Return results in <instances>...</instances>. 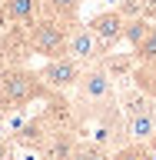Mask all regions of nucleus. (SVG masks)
Instances as JSON below:
<instances>
[{"mask_svg":"<svg viewBox=\"0 0 156 160\" xmlns=\"http://www.w3.org/2000/svg\"><path fill=\"white\" fill-rule=\"evenodd\" d=\"M80 73H83V67H80L70 53L53 57V60H43V67H40V77H43V83H47L53 93H70V90L77 87Z\"/></svg>","mask_w":156,"mask_h":160,"instance_id":"39448f33","label":"nucleus"},{"mask_svg":"<svg viewBox=\"0 0 156 160\" xmlns=\"http://www.w3.org/2000/svg\"><path fill=\"white\" fill-rule=\"evenodd\" d=\"M53 90L43 83L40 70H30L27 63H13V67H0V100L10 103L13 110H23L37 100H47Z\"/></svg>","mask_w":156,"mask_h":160,"instance_id":"f03ea898","label":"nucleus"},{"mask_svg":"<svg viewBox=\"0 0 156 160\" xmlns=\"http://www.w3.org/2000/svg\"><path fill=\"white\" fill-rule=\"evenodd\" d=\"M80 3L83 0H40V13L73 27V23H80Z\"/></svg>","mask_w":156,"mask_h":160,"instance_id":"f8f14e48","label":"nucleus"},{"mask_svg":"<svg viewBox=\"0 0 156 160\" xmlns=\"http://www.w3.org/2000/svg\"><path fill=\"white\" fill-rule=\"evenodd\" d=\"M37 17H40V0H3L7 27H30Z\"/></svg>","mask_w":156,"mask_h":160,"instance_id":"6e6552de","label":"nucleus"},{"mask_svg":"<svg viewBox=\"0 0 156 160\" xmlns=\"http://www.w3.org/2000/svg\"><path fill=\"white\" fill-rule=\"evenodd\" d=\"M0 23H3V0H0Z\"/></svg>","mask_w":156,"mask_h":160,"instance_id":"6ab92c4d","label":"nucleus"},{"mask_svg":"<svg viewBox=\"0 0 156 160\" xmlns=\"http://www.w3.org/2000/svg\"><path fill=\"white\" fill-rule=\"evenodd\" d=\"M149 147H153V150H156V133H153V140H149Z\"/></svg>","mask_w":156,"mask_h":160,"instance_id":"aec40b11","label":"nucleus"},{"mask_svg":"<svg viewBox=\"0 0 156 160\" xmlns=\"http://www.w3.org/2000/svg\"><path fill=\"white\" fill-rule=\"evenodd\" d=\"M110 160H156V150L149 143H123L113 150Z\"/></svg>","mask_w":156,"mask_h":160,"instance_id":"2eb2a0df","label":"nucleus"},{"mask_svg":"<svg viewBox=\"0 0 156 160\" xmlns=\"http://www.w3.org/2000/svg\"><path fill=\"white\" fill-rule=\"evenodd\" d=\"M153 27V20L149 17H126V27H123V40H126L130 47H139V40L149 33Z\"/></svg>","mask_w":156,"mask_h":160,"instance_id":"4468645a","label":"nucleus"},{"mask_svg":"<svg viewBox=\"0 0 156 160\" xmlns=\"http://www.w3.org/2000/svg\"><path fill=\"white\" fill-rule=\"evenodd\" d=\"M10 113H17V110L10 107V103H3V100H0V120H7V117H10Z\"/></svg>","mask_w":156,"mask_h":160,"instance_id":"a211bd4d","label":"nucleus"},{"mask_svg":"<svg viewBox=\"0 0 156 160\" xmlns=\"http://www.w3.org/2000/svg\"><path fill=\"white\" fill-rule=\"evenodd\" d=\"M123 133H126V143H149L156 133V110L136 113V117H123Z\"/></svg>","mask_w":156,"mask_h":160,"instance_id":"9d476101","label":"nucleus"},{"mask_svg":"<svg viewBox=\"0 0 156 160\" xmlns=\"http://www.w3.org/2000/svg\"><path fill=\"white\" fill-rule=\"evenodd\" d=\"M110 157H113V150H106L97 140H77L70 150V160H110Z\"/></svg>","mask_w":156,"mask_h":160,"instance_id":"ddd939ff","label":"nucleus"},{"mask_svg":"<svg viewBox=\"0 0 156 160\" xmlns=\"http://www.w3.org/2000/svg\"><path fill=\"white\" fill-rule=\"evenodd\" d=\"M73 90H77V100H73V103H77L83 123H87V120H97L106 107L116 103V80H113V73H110L100 60L90 63V67H83V73H80Z\"/></svg>","mask_w":156,"mask_h":160,"instance_id":"f257e3e1","label":"nucleus"},{"mask_svg":"<svg viewBox=\"0 0 156 160\" xmlns=\"http://www.w3.org/2000/svg\"><path fill=\"white\" fill-rule=\"evenodd\" d=\"M67 40H70V27L53 20V17H43V13L27 27V50L33 57H43V60L63 57L67 53Z\"/></svg>","mask_w":156,"mask_h":160,"instance_id":"7ed1b4c3","label":"nucleus"},{"mask_svg":"<svg viewBox=\"0 0 156 160\" xmlns=\"http://www.w3.org/2000/svg\"><path fill=\"white\" fill-rule=\"evenodd\" d=\"M133 57H136V63L156 67V20H153V27H149V33L139 40V47H133Z\"/></svg>","mask_w":156,"mask_h":160,"instance_id":"dca6fc26","label":"nucleus"},{"mask_svg":"<svg viewBox=\"0 0 156 160\" xmlns=\"http://www.w3.org/2000/svg\"><path fill=\"white\" fill-rule=\"evenodd\" d=\"M123 27H126V13H123L120 7L100 10L97 17L87 20V30L97 37V43H100V50H103V53H110L116 43H123Z\"/></svg>","mask_w":156,"mask_h":160,"instance_id":"20e7f679","label":"nucleus"},{"mask_svg":"<svg viewBox=\"0 0 156 160\" xmlns=\"http://www.w3.org/2000/svg\"><path fill=\"white\" fill-rule=\"evenodd\" d=\"M77 143V130H53L47 143L37 150L40 160H70V150Z\"/></svg>","mask_w":156,"mask_h":160,"instance_id":"1a4fd4ad","label":"nucleus"},{"mask_svg":"<svg viewBox=\"0 0 156 160\" xmlns=\"http://www.w3.org/2000/svg\"><path fill=\"white\" fill-rule=\"evenodd\" d=\"M0 160H13V143H10V137H0Z\"/></svg>","mask_w":156,"mask_h":160,"instance_id":"f3484780","label":"nucleus"},{"mask_svg":"<svg viewBox=\"0 0 156 160\" xmlns=\"http://www.w3.org/2000/svg\"><path fill=\"white\" fill-rule=\"evenodd\" d=\"M50 133H53V127L47 123V117H43V113H37V117H30V120H23V123H17V130L10 133V143H13V147H20V150H33V153H37V150L47 143Z\"/></svg>","mask_w":156,"mask_h":160,"instance_id":"0eeeda50","label":"nucleus"},{"mask_svg":"<svg viewBox=\"0 0 156 160\" xmlns=\"http://www.w3.org/2000/svg\"><path fill=\"white\" fill-rule=\"evenodd\" d=\"M116 107L123 117H136V113H149V110H156V97H149L146 90H126V93H120L116 97Z\"/></svg>","mask_w":156,"mask_h":160,"instance_id":"9b49d317","label":"nucleus"},{"mask_svg":"<svg viewBox=\"0 0 156 160\" xmlns=\"http://www.w3.org/2000/svg\"><path fill=\"white\" fill-rule=\"evenodd\" d=\"M67 53L77 60L80 67H90V63H97L103 57V50H100L97 37L87 30V23H73L70 27V40H67Z\"/></svg>","mask_w":156,"mask_h":160,"instance_id":"423d86ee","label":"nucleus"}]
</instances>
